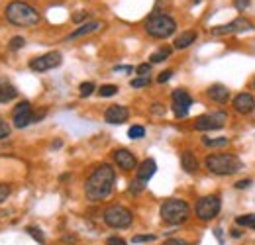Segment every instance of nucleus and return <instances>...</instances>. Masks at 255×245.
Here are the masks:
<instances>
[{"label":"nucleus","mask_w":255,"mask_h":245,"mask_svg":"<svg viewBox=\"0 0 255 245\" xmlns=\"http://www.w3.org/2000/svg\"><path fill=\"white\" fill-rule=\"evenodd\" d=\"M116 183V171L114 167H110L108 163L98 165L95 171L91 173V177L85 183V194L91 202H100L104 198L110 196L112 188Z\"/></svg>","instance_id":"obj_1"},{"label":"nucleus","mask_w":255,"mask_h":245,"mask_svg":"<svg viewBox=\"0 0 255 245\" xmlns=\"http://www.w3.org/2000/svg\"><path fill=\"white\" fill-rule=\"evenodd\" d=\"M4 14H6V20L16 28H32L41 18L32 4H28L24 0H12L6 6Z\"/></svg>","instance_id":"obj_2"},{"label":"nucleus","mask_w":255,"mask_h":245,"mask_svg":"<svg viewBox=\"0 0 255 245\" xmlns=\"http://www.w3.org/2000/svg\"><path fill=\"white\" fill-rule=\"evenodd\" d=\"M204 165L210 173L218 175V177H228V175H236L238 171H242L244 163L240 157L232 153H210L204 159Z\"/></svg>","instance_id":"obj_3"},{"label":"nucleus","mask_w":255,"mask_h":245,"mask_svg":"<svg viewBox=\"0 0 255 245\" xmlns=\"http://www.w3.org/2000/svg\"><path fill=\"white\" fill-rule=\"evenodd\" d=\"M159 214L167 226H181L191 218V206L181 198H167L161 204Z\"/></svg>","instance_id":"obj_4"},{"label":"nucleus","mask_w":255,"mask_h":245,"mask_svg":"<svg viewBox=\"0 0 255 245\" xmlns=\"http://www.w3.org/2000/svg\"><path fill=\"white\" fill-rule=\"evenodd\" d=\"M175 30H177V22L167 14H153L145 22V31L151 37H157V39L171 37L175 33Z\"/></svg>","instance_id":"obj_5"},{"label":"nucleus","mask_w":255,"mask_h":245,"mask_svg":"<svg viewBox=\"0 0 255 245\" xmlns=\"http://www.w3.org/2000/svg\"><path fill=\"white\" fill-rule=\"evenodd\" d=\"M102 220L106 226L110 228H116V230H124V228H129L131 222H133V214L128 210L126 206L122 204H114V206H108L102 214Z\"/></svg>","instance_id":"obj_6"},{"label":"nucleus","mask_w":255,"mask_h":245,"mask_svg":"<svg viewBox=\"0 0 255 245\" xmlns=\"http://www.w3.org/2000/svg\"><path fill=\"white\" fill-rule=\"evenodd\" d=\"M220 210H222V200H220V196H216V194L202 196V198L196 202V206H194V214H196L198 220H202V222L214 220L216 216L220 214Z\"/></svg>","instance_id":"obj_7"},{"label":"nucleus","mask_w":255,"mask_h":245,"mask_svg":"<svg viewBox=\"0 0 255 245\" xmlns=\"http://www.w3.org/2000/svg\"><path fill=\"white\" fill-rule=\"evenodd\" d=\"M226 118L228 114L218 110V112H212V114H204V116H198L196 122H194V129L198 131H214V129H222L226 125Z\"/></svg>","instance_id":"obj_8"},{"label":"nucleus","mask_w":255,"mask_h":245,"mask_svg":"<svg viewBox=\"0 0 255 245\" xmlns=\"http://www.w3.org/2000/svg\"><path fill=\"white\" fill-rule=\"evenodd\" d=\"M191 106H192V98L189 92L183 91V89L173 91V94H171V108H173V114L177 118H185L189 114Z\"/></svg>","instance_id":"obj_9"},{"label":"nucleus","mask_w":255,"mask_h":245,"mask_svg":"<svg viewBox=\"0 0 255 245\" xmlns=\"http://www.w3.org/2000/svg\"><path fill=\"white\" fill-rule=\"evenodd\" d=\"M254 30V24L248 20V18H236L232 20L230 24H224V26H218V28H212L210 33L220 37V35H234V33H242V31Z\"/></svg>","instance_id":"obj_10"},{"label":"nucleus","mask_w":255,"mask_h":245,"mask_svg":"<svg viewBox=\"0 0 255 245\" xmlns=\"http://www.w3.org/2000/svg\"><path fill=\"white\" fill-rule=\"evenodd\" d=\"M61 61H63L61 53H59V51H51V53H45V55H39V57L32 59V61H30V69L35 71V73H45V71H49V69L59 67Z\"/></svg>","instance_id":"obj_11"},{"label":"nucleus","mask_w":255,"mask_h":245,"mask_svg":"<svg viewBox=\"0 0 255 245\" xmlns=\"http://www.w3.org/2000/svg\"><path fill=\"white\" fill-rule=\"evenodd\" d=\"M12 120H14V127H18V129H24L26 125H30V123L33 122V112L28 100L20 102V104L14 108Z\"/></svg>","instance_id":"obj_12"},{"label":"nucleus","mask_w":255,"mask_h":245,"mask_svg":"<svg viewBox=\"0 0 255 245\" xmlns=\"http://www.w3.org/2000/svg\"><path fill=\"white\" fill-rule=\"evenodd\" d=\"M232 106H234V110H236L238 114H242V116L252 114L255 110L254 94H250V92H240V94H236L234 100H232Z\"/></svg>","instance_id":"obj_13"},{"label":"nucleus","mask_w":255,"mask_h":245,"mask_svg":"<svg viewBox=\"0 0 255 245\" xmlns=\"http://www.w3.org/2000/svg\"><path fill=\"white\" fill-rule=\"evenodd\" d=\"M128 118H129V110L126 106H120V104H112L104 112V120L108 123H124Z\"/></svg>","instance_id":"obj_14"},{"label":"nucleus","mask_w":255,"mask_h":245,"mask_svg":"<svg viewBox=\"0 0 255 245\" xmlns=\"http://www.w3.org/2000/svg\"><path fill=\"white\" fill-rule=\"evenodd\" d=\"M114 161L116 165L122 169V171H131V169H137V159L135 155L128 149H116L114 151Z\"/></svg>","instance_id":"obj_15"},{"label":"nucleus","mask_w":255,"mask_h":245,"mask_svg":"<svg viewBox=\"0 0 255 245\" xmlns=\"http://www.w3.org/2000/svg\"><path fill=\"white\" fill-rule=\"evenodd\" d=\"M102 28V24L100 22H85V24H81L79 28L75 31H71L69 35H67V41H73V39H79V37H85V35H91V33H95Z\"/></svg>","instance_id":"obj_16"},{"label":"nucleus","mask_w":255,"mask_h":245,"mask_svg":"<svg viewBox=\"0 0 255 245\" xmlns=\"http://www.w3.org/2000/svg\"><path fill=\"white\" fill-rule=\"evenodd\" d=\"M155 171H157V163H155L153 159H145V161L139 163V167H137V177H135V179L147 183V181L155 175Z\"/></svg>","instance_id":"obj_17"},{"label":"nucleus","mask_w":255,"mask_h":245,"mask_svg":"<svg viewBox=\"0 0 255 245\" xmlns=\"http://www.w3.org/2000/svg\"><path fill=\"white\" fill-rule=\"evenodd\" d=\"M196 31H192V30H187V31H183V33H179L177 37H175V49H187V47H191L192 43L196 41Z\"/></svg>","instance_id":"obj_18"},{"label":"nucleus","mask_w":255,"mask_h":245,"mask_svg":"<svg viewBox=\"0 0 255 245\" xmlns=\"http://www.w3.org/2000/svg\"><path fill=\"white\" fill-rule=\"evenodd\" d=\"M181 167L185 169V173H189V175H194L196 171H198V159L194 157L192 151H183L181 155Z\"/></svg>","instance_id":"obj_19"},{"label":"nucleus","mask_w":255,"mask_h":245,"mask_svg":"<svg viewBox=\"0 0 255 245\" xmlns=\"http://www.w3.org/2000/svg\"><path fill=\"white\" fill-rule=\"evenodd\" d=\"M206 94H208V98H210V100L220 102V104L228 102V98H230V91H228L224 85H212V87L206 91Z\"/></svg>","instance_id":"obj_20"},{"label":"nucleus","mask_w":255,"mask_h":245,"mask_svg":"<svg viewBox=\"0 0 255 245\" xmlns=\"http://www.w3.org/2000/svg\"><path fill=\"white\" fill-rule=\"evenodd\" d=\"M16 96H18V91L14 89V85L0 81V102H2V104H6V102H10V100H14Z\"/></svg>","instance_id":"obj_21"},{"label":"nucleus","mask_w":255,"mask_h":245,"mask_svg":"<svg viewBox=\"0 0 255 245\" xmlns=\"http://www.w3.org/2000/svg\"><path fill=\"white\" fill-rule=\"evenodd\" d=\"M171 53H173V49H171V47H167V45H165V47H159L157 51H153V53H151L149 63H151V65H155V63L165 61L167 57H171Z\"/></svg>","instance_id":"obj_22"},{"label":"nucleus","mask_w":255,"mask_h":245,"mask_svg":"<svg viewBox=\"0 0 255 245\" xmlns=\"http://www.w3.org/2000/svg\"><path fill=\"white\" fill-rule=\"evenodd\" d=\"M236 224H238V226H246V228L255 230V214L238 216V218H236Z\"/></svg>","instance_id":"obj_23"},{"label":"nucleus","mask_w":255,"mask_h":245,"mask_svg":"<svg viewBox=\"0 0 255 245\" xmlns=\"http://www.w3.org/2000/svg\"><path fill=\"white\" fill-rule=\"evenodd\" d=\"M202 141H204V145H208V147H226V145L230 143V139H228V137H216V139L204 137Z\"/></svg>","instance_id":"obj_24"},{"label":"nucleus","mask_w":255,"mask_h":245,"mask_svg":"<svg viewBox=\"0 0 255 245\" xmlns=\"http://www.w3.org/2000/svg\"><path fill=\"white\" fill-rule=\"evenodd\" d=\"M128 135H129V139H141L145 135V127L143 125H131L128 129Z\"/></svg>","instance_id":"obj_25"},{"label":"nucleus","mask_w":255,"mask_h":245,"mask_svg":"<svg viewBox=\"0 0 255 245\" xmlns=\"http://www.w3.org/2000/svg\"><path fill=\"white\" fill-rule=\"evenodd\" d=\"M118 92V87L116 85H102L100 89H98V94L102 96V98H108V96H114Z\"/></svg>","instance_id":"obj_26"},{"label":"nucleus","mask_w":255,"mask_h":245,"mask_svg":"<svg viewBox=\"0 0 255 245\" xmlns=\"http://www.w3.org/2000/svg\"><path fill=\"white\" fill-rule=\"evenodd\" d=\"M28 234L32 236L37 244H41V245L45 244V236H43V232H41L39 228H33V226H30V228H28Z\"/></svg>","instance_id":"obj_27"},{"label":"nucleus","mask_w":255,"mask_h":245,"mask_svg":"<svg viewBox=\"0 0 255 245\" xmlns=\"http://www.w3.org/2000/svg\"><path fill=\"white\" fill-rule=\"evenodd\" d=\"M95 89H96L95 83H91V81H89V83H83V85L79 87V94H81L83 98H87V96H91V94L95 92Z\"/></svg>","instance_id":"obj_28"},{"label":"nucleus","mask_w":255,"mask_h":245,"mask_svg":"<svg viewBox=\"0 0 255 245\" xmlns=\"http://www.w3.org/2000/svg\"><path fill=\"white\" fill-rule=\"evenodd\" d=\"M149 83H151L149 77H135V79L131 81V89H143V87H147Z\"/></svg>","instance_id":"obj_29"},{"label":"nucleus","mask_w":255,"mask_h":245,"mask_svg":"<svg viewBox=\"0 0 255 245\" xmlns=\"http://www.w3.org/2000/svg\"><path fill=\"white\" fill-rule=\"evenodd\" d=\"M135 73H137V77H149V73H151V63H141V65H137V67H135Z\"/></svg>","instance_id":"obj_30"},{"label":"nucleus","mask_w":255,"mask_h":245,"mask_svg":"<svg viewBox=\"0 0 255 245\" xmlns=\"http://www.w3.org/2000/svg\"><path fill=\"white\" fill-rule=\"evenodd\" d=\"M145 184L147 183H143V181H139V179H133L131 184H129V192H131V194H137V192H141V190L145 188Z\"/></svg>","instance_id":"obj_31"},{"label":"nucleus","mask_w":255,"mask_h":245,"mask_svg":"<svg viewBox=\"0 0 255 245\" xmlns=\"http://www.w3.org/2000/svg\"><path fill=\"white\" fill-rule=\"evenodd\" d=\"M24 45H26V39H24L22 35L12 37V41H10V49H20V47H24Z\"/></svg>","instance_id":"obj_32"},{"label":"nucleus","mask_w":255,"mask_h":245,"mask_svg":"<svg viewBox=\"0 0 255 245\" xmlns=\"http://www.w3.org/2000/svg\"><path fill=\"white\" fill-rule=\"evenodd\" d=\"M145 242H155V236H133L131 244H145Z\"/></svg>","instance_id":"obj_33"},{"label":"nucleus","mask_w":255,"mask_h":245,"mask_svg":"<svg viewBox=\"0 0 255 245\" xmlns=\"http://www.w3.org/2000/svg\"><path fill=\"white\" fill-rule=\"evenodd\" d=\"M87 18H89V12H85V10H81V12L73 14V22H75V24H81V22H85Z\"/></svg>","instance_id":"obj_34"},{"label":"nucleus","mask_w":255,"mask_h":245,"mask_svg":"<svg viewBox=\"0 0 255 245\" xmlns=\"http://www.w3.org/2000/svg\"><path fill=\"white\" fill-rule=\"evenodd\" d=\"M8 196H10V186L0 183V202H4Z\"/></svg>","instance_id":"obj_35"},{"label":"nucleus","mask_w":255,"mask_h":245,"mask_svg":"<svg viewBox=\"0 0 255 245\" xmlns=\"http://www.w3.org/2000/svg\"><path fill=\"white\" fill-rule=\"evenodd\" d=\"M171 77H173V71H171V69H167V71H163L159 77H157V83H161V85H163V83H167Z\"/></svg>","instance_id":"obj_36"},{"label":"nucleus","mask_w":255,"mask_h":245,"mask_svg":"<svg viewBox=\"0 0 255 245\" xmlns=\"http://www.w3.org/2000/svg\"><path fill=\"white\" fill-rule=\"evenodd\" d=\"M8 135H10V125L6 122H0V139H4Z\"/></svg>","instance_id":"obj_37"},{"label":"nucleus","mask_w":255,"mask_h":245,"mask_svg":"<svg viewBox=\"0 0 255 245\" xmlns=\"http://www.w3.org/2000/svg\"><path fill=\"white\" fill-rule=\"evenodd\" d=\"M250 2H252V0H234V6H236L238 10H246V8L250 6Z\"/></svg>","instance_id":"obj_38"},{"label":"nucleus","mask_w":255,"mask_h":245,"mask_svg":"<svg viewBox=\"0 0 255 245\" xmlns=\"http://www.w3.org/2000/svg\"><path fill=\"white\" fill-rule=\"evenodd\" d=\"M252 184H254L252 179H244V181H238V183H236V188H240V190H242V188H250Z\"/></svg>","instance_id":"obj_39"},{"label":"nucleus","mask_w":255,"mask_h":245,"mask_svg":"<svg viewBox=\"0 0 255 245\" xmlns=\"http://www.w3.org/2000/svg\"><path fill=\"white\" fill-rule=\"evenodd\" d=\"M106 245H128V244L122 240V238H108Z\"/></svg>","instance_id":"obj_40"},{"label":"nucleus","mask_w":255,"mask_h":245,"mask_svg":"<svg viewBox=\"0 0 255 245\" xmlns=\"http://www.w3.org/2000/svg\"><path fill=\"white\" fill-rule=\"evenodd\" d=\"M120 71H124V73H131V71H133V67H129V65H118V67H114V73H120Z\"/></svg>","instance_id":"obj_41"},{"label":"nucleus","mask_w":255,"mask_h":245,"mask_svg":"<svg viewBox=\"0 0 255 245\" xmlns=\"http://www.w3.org/2000/svg\"><path fill=\"white\" fill-rule=\"evenodd\" d=\"M163 245H189L185 240H167Z\"/></svg>","instance_id":"obj_42"},{"label":"nucleus","mask_w":255,"mask_h":245,"mask_svg":"<svg viewBox=\"0 0 255 245\" xmlns=\"http://www.w3.org/2000/svg\"><path fill=\"white\" fill-rule=\"evenodd\" d=\"M214 236L218 238V242H220V245H224V238H222V232H220V228H218V230H214Z\"/></svg>","instance_id":"obj_43"},{"label":"nucleus","mask_w":255,"mask_h":245,"mask_svg":"<svg viewBox=\"0 0 255 245\" xmlns=\"http://www.w3.org/2000/svg\"><path fill=\"white\" fill-rule=\"evenodd\" d=\"M232 238H242V232H240V230H234V232H232Z\"/></svg>","instance_id":"obj_44"},{"label":"nucleus","mask_w":255,"mask_h":245,"mask_svg":"<svg viewBox=\"0 0 255 245\" xmlns=\"http://www.w3.org/2000/svg\"><path fill=\"white\" fill-rule=\"evenodd\" d=\"M252 85H254V89H255V77H254V81H252Z\"/></svg>","instance_id":"obj_45"},{"label":"nucleus","mask_w":255,"mask_h":245,"mask_svg":"<svg viewBox=\"0 0 255 245\" xmlns=\"http://www.w3.org/2000/svg\"><path fill=\"white\" fill-rule=\"evenodd\" d=\"M0 122H2V118H0Z\"/></svg>","instance_id":"obj_46"}]
</instances>
